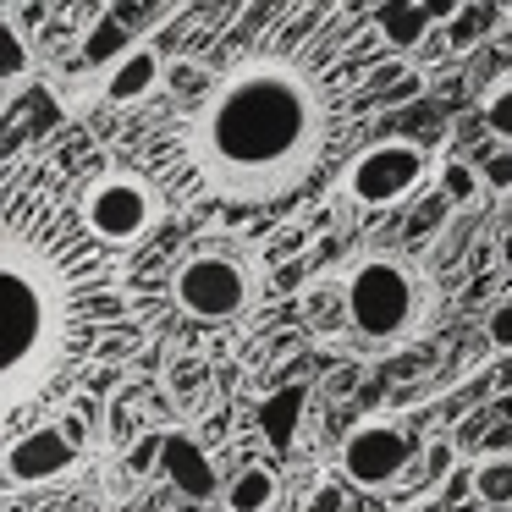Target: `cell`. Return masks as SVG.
I'll return each instance as SVG.
<instances>
[{"label":"cell","instance_id":"obj_1","mask_svg":"<svg viewBox=\"0 0 512 512\" xmlns=\"http://www.w3.org/2000/svg\"><path fill=\"white\" fill-rule=\"evenodd\" d=\"M325 138L320 94L281 61L237 72L193 122V160L221 199L259 204L314 166Z\"/></svg>","mask_w":512,"mask_h":512},{"label":"cell","instance_id":"obj_2","mask_svg":"<svg viewBox=\"0 0 512 512\" xmlns=\"http://www.w3.org/2000/svg\"><path fill=\"white\" fill-rule=\"evenodd\" d=\"M347 281V320H353V336L364 342H402V336L419 325V276H413L408 259L375 254L364 265H353Z\"/></svg>","mask_w":512,"mask_h":512},{"label":"cell","instance_id":"obj_3","mask_svg":"<svg viewBox=\"0 0 512 512\" xmlns=\"http://www.w3.org/2000/svg\"><path fill=\"white\" fill-rule=\"evenodd\" d=\"M50 336V292L45 281L28 270V259H12L6 265V391H23V375L39 353H45Z\"/></svg>","mask_w":512,"mask_h":512},{"label":"cell","instance_id":"obj_4","mask_svg":"<svg viewBox=\"0 0 512 512\" xmlns=\"http://www.w3.org/2000/svg\"><path fill=\"white\" fill-rule=\"evenodd\" d=\"M248 298H254V281H248V265L237 254L204 248V254L177 265V303L193 320H237Z\"/></svg>","mask_w":512,"mask_h":512},{"label":"cell","instance_id":"obj_5","mask_svg":"<svg viewBox=\"0 0 512 512\" xmlns=\"http://www.w3.org/2000/svg\"><path fill=\"white\" fill-rule=\"evenodd\" d=\"M78 215H83V226H89L100 243L127 248V243H138V237H149V226H155L160 204H155V188H149L144 177L111 171V177H100L89 193H83Z\"/></svg>","mask_w":512,"mask_h":512},{"label":"cell","instance_id":"obj_6","mask_svg":"<svg viewBox=\"0 0 512 512\" xmlns=\"http://www.w3.org/2000/svg\"><path fill=\"white\" fill-rule=\"evenodd\" d=\"M424 182V149L413 138H380L364 155L347 166L342 193L358 204V210H386V204L408 199Z\"/></svg>","mask_w":512,"mask_h":512},{"label":"cell","instance_id":"obj_7","mask_svg":"<svg viewBox=\"0 0 512 512\" xmlns=\"http://www.w3.org/2000/svg\"><path fill=\"white\" fill-rule=\"evenodd\" d=\"M413 463H419V441L391 419L358 424V430L347 435V446H342L347 479L364 485V490H391L402 474H413Z\"/></svg>","mask_w":512,"mask_h":512},{"label":"cell","instance_id":"obj_8","mask_svg":"<svg viewBox=\"0 0 512 512\" xmlns=\"http://www.w3.org/2000/svg\"><path fill=\"white\" fill-rule=\"evenodd\" d=\"M72 463H78V441L67 435V424H39V430L17 435L0 457L6 485H45V479L67 474Z\"/></svg>","mask_w":512,"mask_h":512},{"label":"cell","instance_id":"obj_9","mask_svg":"<svg viewBox=\"0 0 512 512\" xmlns=\"http://www.w3.org/2000/svg\"><path fill=\"white\" fill-rule=\"evenodd\" d=\"M441 17H452V6H419V0H386L375 12V34L386 39L391 50H419L424 34H430Z\"/></svg>","mask_w":512,"mask_h":512},{"label":"cell","instance_id":"obj_10","mask_svg":"<svg viewBox=\"0 0 512 512\" xmlns=\"http://www.w3.org/2000/svg\"><path fill=\"white\" fill-rule=\"evenodd\" d=\"M155 83H160V56L149 45H138V50H127V56L105 72V100H111V105H138Z\"/></svg>","mask_w":512,"mask_h":512},{"label":"cell","instance_id":"obj_11","mask_svg":"<svg viewBox=\"0 0 512 512\" xmlns=\"http://www.w3.org/2000/svg\"><path fill=\"white\" fill-rule=\"evenodd\" d=\"M221 501H226V512H270L281 501V474L265 463H248L226 479Z\"/></svg>","mask_w":512,"mask_h":512},{"label":"cell","instance_id":"obj_12","mask_svg":"<svg viewBox=\"0 0 512 512\" xmlns=\"http://www.w3.org/2000/svg\"><path fill=\"white\" fill-rule=\"evenodd\" d=\"M303 320L320 336L353 331V320H347V281H314V287H303Z\"/></svg>","mask_w":512,"mask_h":512},{"label":"cell","instance_id":"obj_13","mask_svg":"<svg viewBox=\"0 0 512 512\" xmlns=\"http://www.w3.org/2000/svg\"><path fill=\"white\" fill-rule=\"evenodd\" d=\"M127 50H138V39L127 34V17H122V6H111V12H105L100 23L89 28V39H83V56H89V67H105V72H111L116 61L127 56Z\"/></svg>","mask_w":512,"mask_h":512},{"label":"cell","instance_id":"obj_14","mask_svg":"<svg viewBox=\"0 0 512 512\" xmlns=\"http://www.w3.org/2000/svg\"><path fill=\"white\" fill-rule=\"evenodd\" d=\"M468 490H474L479 507L490 512H507L512 507V457L496 452V457H479L474 474H468Z\"/></svg>","mask_w":512,"mask_h":512},{"label":"cell","instance_id":"obj_15","mask_svg":"<svg viewBox=\"0 0 512 512\" xmlns=\"http://www.w3.org/2000/svg\"><path fill=\"white\" fill-rule=\"evenodd\" d=\"M28 39H23V28H17V12L12 6H0V83L6 89H17V83L28 78Z\"/></svg>","mask_w":512,"mask_h":512},{"label":"cell","instance_id":"obj_16","mask_svg":"<svg viewBox=\"0 0 512 512\" xmlns=\"http://www.w3.org/2000/svg\"><path fill=\"white\" fill-rule=\"evenodd\" d=\"M479 193H485L479 166H468V160H446V166H441V199L446 204H474Z\"/></svg>","mask_w":512,"mask_h":512},{"label":"cell","instance_id":"obj_17","mask_svg":"<svg viewBox=\"0 0 512 512\" xmlns=\"http://www.w3.org/2000/svg\"><path fill=\"white\" fill-rule=\"evenodd\" d=\"M479 177H485L490 193H512V149L496 144L485 160H479Z\"/></svg>","mask_w":512,"mask_h":512},{"label":"cell","instance_id":"obj_18","mask_svg":"<svg viewBox=\"0 0 512 512\" xmlns=\"http://www.w3.org/2000/svg\"><path fill=\"white\" fill-rule=\"evenodd\" d=\"M485 122H490V133L512 149V83H501V89L485 100Z\"/></svg>","mask_w":512,"mask_h":512},{"label":"cell","instance_id":"obj_19","mask_svg":"<svg viewBox=\"0 0 512 512\" xmlns=\"http://www.w3.org/2000/svg\"><path fill=\"white\" fill-rule=\"evenodd\" d=\"M485 342L496 347V353H512V298L490 303V314H485Z\"/></svg>","mask_w":512,"mask_h":512},{"label":"cell","instance_id":"obj_20","mask_svg":"<svg viewBox=\"0 0 512 512\" xmlns=\"http://www.w3.org/2000/svg\"><path fill=\"white\" fill-rule=\"evenodd\" d=\"M452 457H457V446L446 441V435L424 446V468H430V474H446V468H452Z\"/></svg>","mask_w":512,"mask_h":512},{"label":"cell","instance_id":"obj_21","mask_svg":"<svg viewBox=\"0 0 512 512\" xmlns=\"http://www.w3.org/2000/svg\"><path fill=\"white\" fill-rule=\"evenodd\" d=\"M496 254H501V270H507V276H512V226H507V232H501Z\"/></svg>","mask_w":512,"mask_h":512},{"label":"cell","instance_id":"obj_22","mask_svg":"<svg viewBox=\"0 0 512 512\" xmlns=\"http://www.w3.org/2000/svg\"><path fill=\"white\" fill-rule=\"evenodd\" d=\"M314 512H336V490H325V496H320V507H314Z\"/></svg>","mask_w":512,"mask_h":512}]
</instances>
